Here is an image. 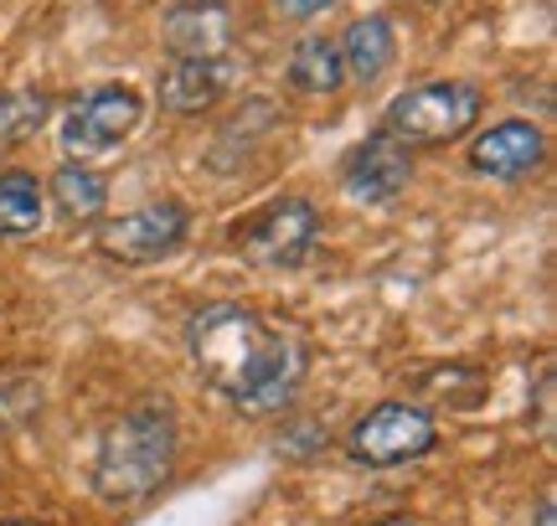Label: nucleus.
<instances>
[{"instance_id":"nucleus-1","label":"nucleus","mask_w":557,"mask_h":526,"mask_svg":"<svg viewBox=\"0 0 557 526\" xmlns=\"http://www.w3.org/2000/svg\"><path fill=\"white\" fill-rule=\"evenodd\" d=\"M186 346L201 377L248 418H274L295 403L310 372V351L295 330H274L259 310L243 304H201L186 325Z\"/></svg>"},{"instance_id":"nucleus-2","label":"nucleus","mask_w":557,"mask_h":526,"mask_svg":"<svg viewBox=\"0 0 557 526\" xmlns=\"http://www.w3.org/2000/svg\"><path fill=\"white\" fill-rule=\"evenodd\" d=\"M171 465H176V408L165 398H139L103 428L94 490L114 506H135L165 486Z\"/></svg>"},{"instance_id":"nucleus-3","label":"nucleus","mask_w":557,"mask_h":526,"mask_svg":"<svg viewBox=\"0 0 557 526\" xmlns=\"http://www.w3.org/2000/svg\"><path fill=\"white\" fill-rule=\"evenodd\" d=\"M480 109H485V99L470 83H418V88H408V93L387 103L382 135L398 140L403 150H438V145H455L465 129H475Z\"/></svg>"},{"instance_id":"nucleus-4","label":"nucleus","mask_w":557,"mask_h":526,"mask_svg":"<svg viewBox=\"0 0 557 526\" xmlns=\"http://www.w3.org/2000/svg\"><path fill=\"white\" fill-rule=\"evenodd\" d=\"M438 444V424L429 408L387 398V403L367 408L357 418V428L346 434V454L367 469H393V465H413L429 449Z\"/></svg>"},{"instance_id":"nucleus-5","label":"nucleus","mask_w":557,"mask_h":526,"mask_svg":"<svg viewBox=\"0 0 557 526\" xmlns=\"http://www.w3.org/2000/svg\"><path fill=\"white\" fill-rule=\"evenodd\" d=\"M320 238V212L305 197H284V202H269L253 217L233 233V243L248 263H263V268H295V263L310 259V248Z\"/></svg>"},{"instance_id":"nucleus-6","label":"nucleus","mask_w":557,"mask_h":526,"mask_svg":"<svg viewBox=\"0 0 557 526\" xmlns=\"http://www.w3.org/2000/svg\"><path fill=\"white\" fill-rule=\"evenodd\" d=\"M135 124H139L135 88H124V83H99V88H88V93L67 109V120H62V145H67V155H78V165H83L88 155L120 150V145L135 135Z\"/></svg>"},{"instance_id":"nucleus-7","label":"nucleus","mask_w":557,"mask_h":526,"mask_svg":"<svg viewBox=\"0 0 557 526\" xmlns=\"http://www.w3.org/2000/svg\"><path fill=\"white\" fill-rule=\"evenodd\" d=\"M191 233V212L181 202H150L139 212L109 217L99 227V253L114 263H156L165 253H176Z\"/></svg>"},{"instance_id":"nucleus-8","label":"nucleus","mask_w":557,"mask_h":526,"mask_svg":"<svg viewBox=\"0 0 557 526\" xmlns=\"http://www.w3.org/2000/svg\"><path fill=\"white\" fill-rule=\"evenodd\" d=\"M341 181L346 191L367 206H382V202H398L408 181H413V150H403L398 140H387V135H372V140H361L346 165H341Z\"/></svg>"},{"instance_id":"nucleus-9","label":"nucleus","mask_w":557,"mask_h":526,"mask_svg":"<svg viewBox=\"0 0 557 526\" xmlns=\"http://www.w3.org/2000/svg\"><path fill=\"white\" fill-rule=\"evenodd\" d=\"M542 155H547V135L527 120H506L496 129H480L475 145H470V165H475L480 176H491V181H521V176H532L542 165Z\"/></svg>"},{"instance_id":"nucleus-10","label":"nucleus","mask_w":557,"mask_h":526,"mask_svg":"<svg viewBox=\"0 0 557 526\" xmlns=\"http://www.w3.org/2000/svg\"><path fill=\"white\" fill-rule=\"evenodd\" d=\"M233 83V67L227 62H197V58H171L160 67L156 99L165 114H181V120H197L207 109H218L222 93Z\"/></svg>"},{"instance_id":"nucleus-11","label":"nucleus","mask_w":557,"mask_h":526,"mask_svg":"<svg viewBox=\"0 0 557 526\" xmlns=\"http://www.w3.org/2000/svg\"><path fill=\"white\" fill-rule=\"evenodd\" d=\"M165 52L171 58H197V62H222L227 41H233V21L212 0H181L165 16Z\"/></svg>"},{"instance_id":"nucleus-12","label":"nucleus","mask_w":557,"mask_h":526,"mask_svg":"<svg viewBox=\"0 0 557 526\" xmlns=\"http://www.w3.org/2000/svg\"><path fill=\"white\" fill-rule=\"evenodd\" d=\"M336 52H341V67L357 83H377L382 73L393 67V58H398V37H393L387 16H361L346 26V37L336 41Z\"/></svg>"},{"instance_id":"nucleus-13","label":"nucleus","mask_w":557,"mask_h":526,"mask_svg":"<svg viewBox=\"0 0 557 526\" xmlns=\"http://www.w3.org/2000/svg\"><path fill=\"white\" fill-rule=\"evenodd\" d=\"M52 202H58V212L67 223H94L103 206H109V181H103L99 171L67 161L52 171Z\"/></svg>"},{"instance_id":"nucleus-14","label":"nucleus","mask_w":557,"mask_h":526,"mask_svg":"<svg viewBox=\"0 0 557 526\" xmlns=\"http://www.w3.org/2000/svg\"><path fill=\"white\" fill-rule=\"evenodd\" d=\"M289 83H295L299 93H336L341 83H346V67H341V52L331 37H305L295 47V58H289Z\"/></svg>"},{"instance_id":"nucleus-15","label":"nucleus","mask_w":557,"mask_h":526,"mask_svg":"<svg viewBox=\"0 0 557 526\" xmlns=\"http://www.w3.org/2000/svg\"><path fill=\"white\" fill-rule=\"evenodd\" d=\"M41 227V186L32 171L0 176V238H32Z\"/></svg>"},{"instance_id":"nucleus-16","label":"nucleus","mask_w":557,"mask_h":526,"mask_svg":"<svg viewBox=\"0 0 557 526\" xmlns=\"http://www.w3.org/2000/svg\"><path fill=\"white\" fill-rule=\"evenodd\" d=\"M52 114V99L47 93H32V88H0V140H32Z\"/></svg>"},{"instance_id":"nucleus-17","label":"nucleus","mask_w":557,"mask_h":526,"mask_svg":"<svg viewBox=\"0 0 557 526\" xmlns=\"http://www.w3.org/2000/svg\"><path fill=\"white\" fill-rule=\"evenodd\" d=\"M278 5V16H289V21H310L320 16V11H331L336 0H274Z\"/></svg>"},{"instance_id":"nucleus-18","label":"nucleus","mask_w":557,"mask_h":526,"mask_svg":"<svg viewBox=\"0 0 557 526\" xmlns=\"http://www.w3.org/2000/svg\"><path fill=\"white\" fill-rule=\"evenodd\" d=\"M537 526H557V506H553V501H542V506H537Z\"/></svg>"},{"instance_id":"nucleus-19","label":"nucleus","mask_w":557,"mask_h":526,"mask_svg":"<svg viewBox=\"0 0 557 526\" xmlns=\"http://www.w3.org/2000/svg\"><path fill=\"white\" fill-rule=\"evenodd\" d=\"M372 526H413V522H403V516H387V522H372Z\"/></svg>"},{"instance_id":"nucleus-20","label":"nucleus","mask_w":557,"mask_h":526,"mask_svg":"<svg viewBox=\"0 0 557 526\" xmlns=\"http://www.w3.org/2000/svg\"><path fill=\"white\" fill-rule=\"evenodd\" d=\"M0 526H41V522H0Z\"/></svg>"},{"instance_id":"nucleus-21","label":"nucleus","mask_w":557,"mask_h":526,"mask_svg":"<svg viewBox=\"0 0 557 526\" xmlns=\"http://www.w3.org/2000/svg\"><path fill=\"white\" fill-rule=\"evenodd\" d=\"M212 5H218V0H212Z\"/></svg>"}]
</instances>
